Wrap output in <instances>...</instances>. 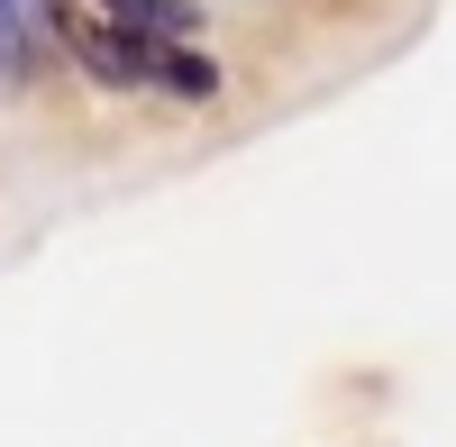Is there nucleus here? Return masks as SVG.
Here are the masks:
<instances>
[{
	"label": "nucleus",
	"mask_w": 456,
	"mask_h": 447,
	"mask_svg": "<svg viewBox=\"0 0 456 447\" xmlns=\"http://www.w3.org/2000/svg\"><path fill=\"white\" fill-rule=\"evenodd\" d=\"M101 19H119V28H137V37H192V28H201L192 0H101Z\"/></svg>",
	"instance_id": "3"
},
{
	"label": "nucleus",
	"mask_w": 456,
	"mask_h": 447,
	"mask_svg": "<svg viewBox=\"0 0 456 447\" xmlns=\"http://www.w3.org/2000/svg\"><path fill=\"white\" fill-rule=\"evenodd\" d=\"M55 46V0H0V92H19Z\"/></svg>",
	"instance_id": "2"
},
{
	"label": "nucleus",
	"mask_w": 456,
	"mask_h": 447,
	"mask_svg": "<svg viewBox=\"0 0 456 447\" xmlns=\"http://www.w3.org/2000/svg\"><path fill=\"white\" fill-rule=\"evenodd\" d=\"M55 37L73 46V64H83L92 83H110V92H165V46L174 37H137V28L101 19V10H64V0H55Z\"/></svg>",
	"instance_id": "1"
},
{
	"label": "nucleus",
	"mask_w": 456,
	"mask_h": 447,
	"mask_svg": "<svg viewBox=\"0 0 456 447\" xmlns=\"http://www.w3.org/2000/svg\"><path fill=\"white\" fill-rule=\"evenodd\" d=\"M165 92H183V101H210V92H219V64H210V55H192V46L174 37V46H165Z\"/></svg>",
	"instance_id": "4"
}]
</instances>
